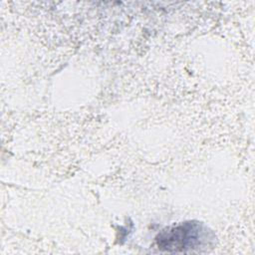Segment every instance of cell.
Segmentation results:
<instances>
[{"instance_id":"obj_1","label":"cell","mask_w":255,"mask_h":255,"mask_svg":"<svg viewBox=\"0 0 255 255\" xmlns=\"http://www.w3.org/2000/svg\"><path fill=\"white\" fill-rule=\"evenodd\" d=\"M215 236L204 224L186 221L161 230L155 237V245L160 251L178 253L202 251L212 246Z\"/></svg>"}]
</instances>
